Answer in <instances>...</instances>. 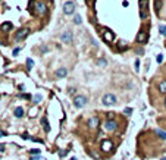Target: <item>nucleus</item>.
Segmentation results:
<instances>
[{
	"label": "nucleus",
	"mask_w": 166,
	"mask_h": 160,
	"mask_svg": "<svg viewBox=\"0 0 166 160\" xmlns=\"http://www.w3.org/2000/svg\"><path fill=\"white\" fill-rule=\"evenodd\" d=\"M0 151H5V146L3 144H0Z\"/></svg>",
	"instance_id": "nucleus-33"
},
{
	"label": "nucleus",
	"mask_w": 166,
	"mask_h": 160,
	"mask_svg": "<svg viewBox=\"0 0 166 160\" xmlns=\"http://www.w3.org/2000/svg\"><path fill=\"white\" fill-rule=\"evenodd\" d=\"M101 35H103V40L106 41V43H112V41L115 40V34H113L110 30H106V28H104V31L101 32Z\"/></svg>",
	"instance_id": "nucleus-6"
},
{
	"label": "nucleus",
	"mask_w": 166,
	"mask_h": 160,
	"mask_svg": "<svg viewBox=\"0 0 166 160\" xmlns=\"http://www.w3.org/2000/svg\"><path fill=\"white\" fill-rule=\"evenodd\" d=\"M156 135H159L160 138L166 140V132L165 131H160V129H156Z\"/></svg>",
	"instance_id": "nucleus-19"
},
{
	"label": "nucleus",
	"mask_w": 166,
	"mask_h": 160,
	"mask_svg": "<svg viewBox=\"0 0 166 160\" xmlns=\"http://www.w3.org/2000/svg\"><path fill=\"white\" fill-rule=\"evenodd\" d=\"M41 125H43V128H44L46 132H50V125H49L47 117H43V119H41Z\"/></svg>",
	"instance_id": "nucleus-16"
},
{
	"label": "nucleus",
	"mask_w": 166,
	"mask_h": 160,
	"mask_svg": "<svg viewBox=\"0 0 166 160\" xmlns=\"http://www.w3.org/2000/svg\"><path fill=\"white\" fill-rule=\"evenodd\" d=\"M124 113H125L126 116H129L131 113H132V109H131V107H126V109H125V110H124Z\"/></svg>",
	"instance_id": "nucleus-27"
},
{
	"label": "nucleus",
	"mask_w": 166,
	"mask_h": 160,
	"mask_svg": "<svg viewBox=\"0 0 166 160\" xmlns=\"http://www.w3.org/2000/svg\"><path fill=\"white\" fill-rule=\"evenodd\" d=\"M116 128H118V122H116V121H113V119H110V121H107L106 123H104V129L109 131V132L115 131Z\"/></svg>",
	"instance_id": "nucleus-10"
},
{
	"label": "nucleus",
	"mask_w": 166,
	"mask_h": 160,
	"mask_svg": "<svg viewBox=\"0 0 166 160\" xmlns=\"http://www.w3.org/2000/svg\"><path fill=\"white\" fill-rule=\"evenodd\" d=\"M32 102L36 103V104H38V103L41 102V96H40V94H36V96L32 97Z\"/></svg>",
	"instance_id": "nucleus-20"
},
{
	"label": "nucleus",
	"mask_w": 166,
	"mask_h": 160,
	"mask_svg": "<svg viewBox=\"0 0 166 160\" xmlns=\"http://www.w3.org/2000/svg\"><path fill=\"white\" fill-rule=\"evenodd\" d=\"M116 102H118V98L115 94H104L103 100H101V103L104 106H113V104H116Z\"/></svg>",
	"instance_id": "nucleus-1"
},
{
	"label": "nucleus",
	"mask_w": 166,
	"mask_h": 160,
	"mask_svg": "<svg viewBox=\"0 0 166 160\" xmlns=\"http://www.w3.org/2000/svg\"><path fill=\"white\" fill-rule=\"evenodd\" d=\"M159 91L162 92V94H166V81H162L159 84Z\"/></svg>",
	"instance_id": "nucleus-18"
},
{
	"label": "nucleus",
	"mask_w": 166,
	"mask_h": 160,
	"mask_svg": "<svg viewBox=\"0 0 166 160\" xmlns=\"http://www.w3.org/2000/svg\"><path fill=\"white\" fill-rule=\"evenodd\" d=\"M162 60H163V56H162V54H159V56H157V62L162 63Z\"/></svg>",
	"instance_id": "nucleus-30"
},
{
	"label": "nucleus",
	"mask_w": 166,
	"mask_h": 160,
	"mask_svg": "<svg viewBox=\"0 0 166 160\" xmlns=\"http://www.w3.org/2000/svg\"><path fill=\"white\" fill-rule=\"evenodd\" d=\"M60 40H62L65 44H71L72 41H74V35H72V32H71V31H65L63 34L60 35Z\"/></svg>",
	"instance_id": "nucleus-7"
},
{
	"label": "nucleus",
	"mask_w": 166,
	"mask_h": 160,
	"mask_svg": "<svg viewBox=\"0 0 166 160\" xmlns=\"http://www.w3.org/2000/svg\"><path fill=\"white\" fill-rule=\"evenodd\" d=\"M30 116H31V117H34V116H37V107H34V109H31V110H30Z\"/></svg>",
	"instance_id": "nucleus-26"
},
{
	"label": "nucleus",
	"mask_w": 166,
	"mask_h": 160,
	"mask_svg": "<svg viewBox=\"0 0 166 160\" xmlns=\"http://www.w3.org/2000/svg\"><path fill=\"white\" fill-rule=\"evenodd\" d=\"M154 7H156V12L160 10V7H162V2H160V0H156V2H154Z\"/></svg>",
	"instance_id": "nucleus-21"
},
{
	"label": "nucleus",
	"mask_w": 166,
	"mask_h": 160,
	"mask_svg": "<svg viewBox=\"0 0 166 160\" xmlns=\"http://www.w3.org/2000/svg\"><path fill=\"white\" fill-rule=\"evenodd\" d=\"M18 53H19V49H15V50H13V56H16Z\"/></svg>",
	"instance_id": "nucleus-31"
},
{
	"label": "nucleus",
	"mask_w": 166,
	"mask_h": 160,
	"mask_svg": "<svg viewBox=\"0 0 166 160\" xmlns=\"http://www.w3.org/2000/svg\"><path fill=\"white\" fill-rule=\"evenodd\" d=\"M15 116L16 117H22L24 116V109L22 107H16L15 109Z\"/></svg>",
	"instance_id": "nucleus-17"
},
{
	"label": "nucleus",
	"mask_w": 166,
	"mask_h": 160,
	"mask_svg": "<svg viewBox=\"0 0 166 160\" xmlns=\"http://www.w3.org/2000/svg\"><path fill=\"white\" fill-rule=\"evenodd\" d=\"M30 34V28H22L15 34V41H22L24 38H27Z\"/></svg>",
	"instance_id": "nucleus-2"
},
{
	"label": "nucleus",
	"mask_w": 166,
	"mask_h": 160,
	"mask_svg": "<svg viewBox=\"0 0 166 160\" xmlns=\"http://www.w3.org/2000/svg\"><path fill=\"white\" fill-rule=\"evenodd\" d=\"M160 160H166V157H162V159H160Z\"/></svg>",
	"instance_id": "nucleus-36"
},
{
	"label": "nucleus",
	"mask_w": 166,
	"mask_h": 160,
	"mask_svg": "<svg viewBox=\"0 0 166 160\" xmlns=\"http://www.w3.org/2000/svg\"><path fill=\"white\" fill-rule=\"evenodd\" d=\"M0 30H2V32H9L12 30V24L11 22H5V24H2Z\"/></svg>",
	"instance_id": "nucleus-14"
},
{
	"label": "nucleus",
	"mask_w": 166,
	"mask_h": 160,
	"mask_svg": "<svg viewBox=\"0 0 166 160\" xmlns=\"http://www.w3.org/2000/svg\"><path fill=\"white\" fill-rule=\"evenodd\" d=\"M36 10H37V13H40V15H43V13H46V5L44 3H41V2H38L37 5H36Z\"/></svg>",
	"instance_id": "nucleus-12"
},
{
	"label": "nucleus",
	"mask_w": 166,
	"mask_h": 160,
	"mask_svg": "<svg viewBox=\"0 0 166 160\" xmlns=\"http://www.w3.org/2000/svg\"><path fill=\"white\" fill-rule=\"evenodd\" d=\"M137 43H140V44H146L147 43V32L144 30L138 31V34H137Z\"/></svg>",
	"instance_id": "nucleus-9"
},
{
	"label": "nucleus",
	"mask_w": 166,
	"mask_h": 160,
	"mask_svg": "<svg viewBox=\"0 0 166 160\" xmlns=\"http://www.w3.org/2000/svg\"><path fill=\"white\" fill-rule=\"evenodd\" d=\"M69 94H75V88H69Z\"/></svg>",
	"instance_id": "nucleus-32"
},
{
	"label": "nucleus",
	"mask_w": 166,
	"mask_h": 160,
	"mask_svg": "<svg viewBox=\"0 0 166 160\" xmlns=\"http://www.w3.org/2000/svg\"><path fill=\"white\" fill-rule=\"evenodd\" d=\"M71 160H76V157H72V159H71Z\"/></svg>",
	"instance_id": "nucleus-35"
},
{
	"label": "nucleus",
	"mask_w": 166,
	"mask_h": 160,
	"mask_svg": "<svg viewBox=\"0 0 166 160\" xmlns=\"http://www.w3.org/2000/svg\"><path fill=\"white\" fill-rule=\"evenodd\" d=\"M100 148H101L103 153H110V151L113 150V142L110 140H104V141H101Z\"/></svg>",
	"instance_id": "nucleus-3"
},
{
	"label": "nucleus",
	"mask_w": 166,
	"mask_h": 160,
	"mask_svg": "<svg viewBox=\"0 0 166 160\" xmlns=\"http://www.w3.org/2000/svg\"><path fill=\"white\" fill-rule=\"evenodd\" d=\"M116 47H118L119 52H124V50H126V49H128V43H126V41H118Z\"/></svg>",
	"instance_id": "nucleus-13"
},
{
	"label": "nucleus",
	"mask_w": 166,
	"mask_h": 160,
	"mask_svg": "<svg viewBox=\"0 0 166 160\" xmlns=\"http://www.w3.org/2000/svg\"><path fill=\"white\" fill-rule=\"evenodd\" d=\"M32 66H34V60H31V59H28V60H27V69L30 71V69L32 68Z\"/></svg>",
	"instance_id": "nucleus-24"
},
{
	"label": "nucleus",
	"mask_w": 166,
	"mask_h": 160,
	"mask_svg": "<svg viewBox=\"0 0 166 160\" xmlns=\"http://www.w3.org/2000/svg\"><path fill=\"white\" fill-rule=\"evenodd\" d=\"M135 71H137V72L140 71V62H138V60H135Z\"/></svg>",
	"instance_id": "nucleus-29"
},
{
	"label": "nucleus",
	"mask_w": 166,
	"mask_h": 160,
	"mask_svg": "<svg viewBox=\"0 0 166 160\" xmlns=\"http://www.w3.org/2000/svg\"><path fill=\"white\" fill-rule=\"evenodd\" d=\"M99 123H100V121H99L97 116H93V117H90V119H88V126H90L91 129L99 128Z\"/></svg>",
	"instance_id": "nucleus-11"
},
{
	"label": "nucleus",
	"mask_w": 166,
	"mask_h": 160,
	"mask_svg": "<svg viewBox=\"0 0 166 160\" xmlns=\"http://www.w3.org/2000/svg\"><path fill=\"white\" fill-rule=\"evenodd\" d=\"M74 22L78 25V24H81L82 22V18H81V16L80 15H75V18H74Z\"/></svg>",
	"instance_id": "nucleus-23"
},
{
	"label": "nucleus",
	"mask_w": 166,
	"mask_h": 160,
	"mask_svg": "<svg viewBox=\"0 0 166 160\" xmlns=\"http://www.w3.org/2000/svg\"><path fill=\"white\" fill-rule=\"evenodd\" d=\"M63 12H65L66 15H72V13L75 12V3H74V2H66V3L63 5Z\"/></svg>",
	"instance_id": "nucleus-8"
},
{
	"label": "nucleus",
	"mask_w": 166,
	"mask_h": 160,
	"mask_svg": "<svg viewBox=\"0 0 166 160\" xmlns=\"http://www.w3.org/2000/svg\"><path fill=\"white\" fill-rule=\"evenodd\" d=\"M147 6H148V0H140V15L141 18H147Z\"/></svg>",
	"instance_id": "nucleus-5"
},
{
	"label": "nucleus",
	"mask_w": 166,
	"mask_h": 160,
	"mask_svg": "<svg viewBox=\"0 0 166 160\" xmlns=\"http://www.w3.org/2000/svg\"><path fill=\"white\" fill-rule=\"evenodd\" d=\"M97 63H99L100 66H106V65H107V60H106V59H99Z\"/></svg>",
	"instance_id": "nucleus-25"
},
{
	"label": "nucleus",
	"mask_w": 166,
	"mask_h": 160,
	"mask_svg": "<svg viewBox=\"0 0 166 160\" xmlns=\"http://www.w3.org/2000/svg\"><path fill=\"white\" fill-rule=\"evenodd\" d=\"M159 32L162 35H166V25H160V27H159Z\"/></svg>",
	"instance_id": "nucleus-22"
},
{
	"label": "nucleus",
	"mask_w": 166,
	"mask_h": 160,
	"mask_svg": "<svg viewBox=\"0 0 166 160\" xmlns=\"http://www.w3.org/2000/svg\"><path fill=\"white\" fill-rule=\"evenodd\" d=\"M87 102H88V100H87V97L85 96H76L75 98H74V104H75V107H84L85 104H87Z\"/></svg>",
	"instance_id": "nucleus-4"
},
{
	"label": "nucleus",
	"mask_w": 166,
	"mask_h": 160,
	"mask_svg": "<svg viewBox=\"0 0 166 160\" xmlns=\"http://www.w3.org/2000/svg\"><path fill=\"white\" fill-rule=\"evenodd\" d=\"M165 106H166V98H165Z\"/></svg>",
	"instance_id": "nucleus-37"
},
{
	"label": "nucleus",
	"mask_w": 166,
	"mask_h": 160,
	"mask_svg": "<svg viewBox=\"0 0 166 160\" xmlns=\"http://www.w3.org/2000/svg\"><path fill=\"white\" fill-rule=\"evenodd\" d=\"M31 160H44V159H43L40 154H37V156H31Z\"/></svg>",
	"instance_id": "nucleus-28"
},
{
	"label": "nucleus",
	"mask_w": 166,
	"mask_h": 160,
	"mask_svg": "<svg viewBox=\"0 0 166 160\" xmlns=\"http://www.w3.org/2000/svg\"><path fill=\"white\" fill-rule=\"evenodd\" d=\"M5 135H6V134H5L3 131H0V137H5Z\"/></svg>",
	"instance_id": "nucleus-34"
},
{
	"label": "nucleus",
	"mask_w": 166,
	"mask_h": 160,
	"mask_svg": "<svg viewBox=\"0 0 166 160\" xmlns=\"http://www.w3.org/2000/svg\"><path fill=\"white\" fill-rule=\"evenodd\" d=\"M66 75H68V71H66L65 68H60V69L56 71V77H57V78H65Z\"/></svg>",
	"instance_id": "nucleus-15"
}]
</instances>
